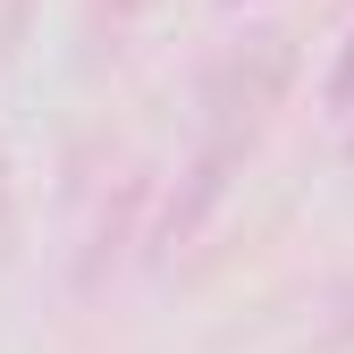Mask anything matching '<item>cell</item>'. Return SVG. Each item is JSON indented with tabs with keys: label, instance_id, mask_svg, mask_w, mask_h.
<instances>
[{
	"label": "cell",
	"instance_id": "obj_1",
	"mask_svg": "<svg viewBox=\"0 0 354 354\" xmlns=\"http://www.w3.org/2000/svg\"><path fill=\"white\" fill-rule=\"evenodd\" d=\"M287 76H295L287 34H253L245 51L211 76V136H245L253 144V127H261V110L287 93Z\"/></svg>",
	"mask_w": 354,
	"mask_h": 354
},
{
	"label": "cell",
	"instance_id": "obj_2",
	"mask_svg": "<svg viewBox=\"0 0 354 354\" xmlns=\"http://www.w3.org/2000/svg\"><path fill=\"white\" fill-rule=\"evenodd\" d=\"M321 102H329L337 118H354V26H346V42H337V59H329V76H321Z\"/></svg>",
	"mask_w": 354,
	"mask_h": 354
},
{
	"label": "cell",
	"instance_id": "obj_3",
	"mask_svg": "<svg viewBox=\"0 0 354 354\" xmlns=\"http://www.w3.org/2000/svg\"><path fill=\"white\" fill-rule=\"evenodd\" d=\"M329 313H337V337H354V279H346V287L329 295Z\"/></svg>",
	"mask_w": 354,
	"mask_h": 354
}]
</instances>
